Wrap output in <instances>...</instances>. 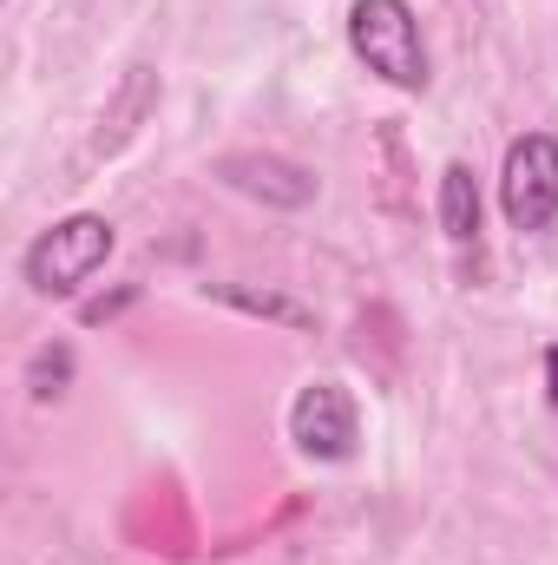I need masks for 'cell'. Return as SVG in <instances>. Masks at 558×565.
<instances>
[{"label":"cell","mask_w":558,"mask_h":565,"mask_svg":"<svg viewBox=\"0 0 558 565\" xmlns=\"http://www.w3.org/2000/svg\"><path fill=\"white\" fill-rule=\"evenodd\" d=\"M237 309H250V316H277L289 329H309L315 322V309H302V302H289V296H257V289H224Z\"/></svg>","instance_id":"obj_8"},{"label":"cell","mask_w":558,"mask_h":565,"mask_svg":"<svg viewBox=\"0 0 558 565\" xmlns=\"http://www.w3.org/2000/svg\"><path fill=\"white\" fill-rule=\"evenodd\" d=\"M289 440H296L309 460H348L355 440H362L355 395H348L342 382H309V388L289 402Z\"/></svg>","instance_id":"obj_4"},{"label":"cell","mask_w":558,"mask_h":565,"mask_svg":"<svg viewBox=\"0 0 558 565\" xmlns=\"http://www.w3.org/2000/svg\"><path fill=\"white\" fill-rule=\"evenodd\" d=\"M66 388H73V349H66V342L33 349V362H26V395H33V402H60Z\"/></svg>","instance_id":"obj_7"},{"label":"cell","mask_w":558,"mask_h":565,"mask_svg":"<svg viewBox=\"0 0 558 565\" xmlns=\"http://www.w3.org/2000/svg\"><path fill=\"white\" fill-rule=\"evenodd\" d=\"M348 46L388 86H401V93L427 86V46H420V20L408 0H355L348 7Z\"/></svg>","instance_id":"obj_2"},{"label":"cell","mask_w":558,"mask_h":565,"mask_svg":"<svg viewBox=\"0 0 558 565\" xmlns=\"http://www.w3.org/2000/svg\"><path fill=\"white\" fill-rule=\"evenodd\" d=\"M237 191H250V198H270V204H309L315 198V178L302 171V164H282V158H257V151H230L224 164H217Z\"/></svg>","instance_id":"obj_5"},{"label":"cell","mask_w":558,"mask_h":565,"mask_svg":"<svg viewBox=\"0 0 558 565\" xmlns=\"http://www.w3.org/2000/svg\"><path fill=\"white\" fill-rule=\"evenodd\" d=\"M500 211H506L513 231H546L558 217V139L552 132H526V139L506 145Z\"/></svg>","instance_id":"obj_3"},{"label":"cell","mask_w":558,"mask_h":565,"mask_svg":"<svg viewBox=\"0 0 558 565\" xmlns=\"http://www.w3.org/2000/svg\"><path fill=\"white\" fill-rule=\"evenodd\" d=\"M546 402L558 408V349H546Z\"/></svg>","instance_id":"obj_9"},{"label":"cell","mask_w":558,"mask_h":565,"mask_svg":"<svg viewBox=\"0 0 558 565\" xmlns=\"http://www.w3.org/2000/svg\"><path fill=\"white\" fill-rule=\"evenodd\" d=\"M112 244H119L112 224H106L99 211H79V217H60L53 231H40V237L26 244L20 270H26V282H33L40 296H73V289H86V282L106 270Z\"/></svg>","instance_id":"obj_1"},{"label":"cell","mask_w":558,"mask_h":565,"mask_svg":"<svg viewBox=\"0 0 558 565\" xmlns=\"http://www.w3.org/2000/svg\"><path fill=\"white\" fill-rule=\"evenodd\" d=\"M440 231L453 244H473L480 237V184H473V164H447L440 171Z\"/></svg>","instance_id":"obj_6"}]
</instances>
